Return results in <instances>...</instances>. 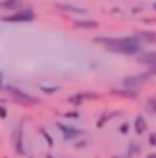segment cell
Returning a JSON list of instances; mask_svg holds the SVG:
<instances>
[{
    "instance_id": "cell-3",
    "label": "cell",
    "mask_w": 156,
    "mask_h": 158,
    "mask_svg": "<svg viewBox=\"0 0 156 158\" xmlns=\"http://www.w3.org/2000/svg\"><path fill=\"white\" fill-rule=\"evenodd\" d=\"M2 21L6 23H31V21H35L37 19V14L31 10V8H19V10H15V12H10L8 15H2L0 18Z\"/></svg>"
},
{
    "instance_id": "cell-12",
    "label": "cell",
    "mask_w": 156,
    "mask_h": 158,
    "mask_svg": "<svg viewBox=\"0 0 156 158\" xmlns=\"http://www.w3.org/2000/svg\"><path fill=\"white\" fill-rule=\"evenodd\" d=\"M39 133H41V135L46 139V145H48V147H54V139H52V135H50V133L46 131L44 127H39Z\"/></svg>"
},
{
    "instance_id": "cell-21",
    "label": "cell",
    "mask_w": 156,
    "mask_h": 158,
    "mask_svg": "<svg viewBox=\"0 0 156 158\" xmlns=\"http://www.w3.org/2000/svg\"><path fill=\"white\" fill-rule=\"evenodd\" d=\"M149 158H156V154H149Z\"/></svg>"
},
{
    "instance_id": "cell-9",
    "label": "cell",
    "mask_w": 156,
    "mask_h": 158,
    "mask_svg": "<svg viewBox=\"0 0 156 158\" xmlns=\"http://www.w3.org/2000/svg\"><path fill=\"white\" fill-rule=\"evenodd\" d=\"M73 27H77V29H95V27H98V23L96 21H81V19H77V21H73Z\"/></svg>"
},
{
    "instance_id": "cell-19",
    "label": "cell",
    "mask_w": 156,
    "mask_h": 158,
    "mask_svg": "<svg viewBox=\"0 0 156 158\" xmlns=\"http://www.w3.org/2000/svg\"><path fill=\"white\" fill-rule=\"evenodd\" d=\"M0 85H4V83H2V73H0Z\"/></svg>"
},
{
    "instance_id": "cell-6",
    "label": "cell",
    "mask_w": 156,
    "mask_h": 158,
    "mask_svg": "<svg viewBox=\"0 0 156 158\" xmlns=\"http://www.w3.org/2000/svg\"><path fill=\"white\" fill-rule=\"evenodd\" d=\"M23 8V0H2L0 2V10H6V12H15Z\"/></svg>"
},
{
    "instance_id": "cell-5",
    "label": "cell",
    "mask_w": 156,
    "mask_h": 158,
    "mask_svg": "<svg viewBox=\"0 0 156 158\" xmlns=\"http://www.w3.org/2000/svg\"><path fill=\"white\" fill-rule=\"evenodd\" d=\"M56 127L62 131L64 141H75L77 137L83 135L81 129H77V127H73V125H69V123H64V122H56Z\"/></svg>"
},
{
    "instance_id": "cell-11",
    "label": "cell",
    "mask_w": 156,
    "mask_h": 158,
    "mask_svg": "<svg viewBox=\"0 0 156 158\" xmlns=\"http://www.w3.org/2000/svg\"><path fill=\"white\" fill-rule=\"evenodd\" d=\"M85 98H87V94H85V93H77V94H72V97L68 98V102H69V104H81Z\"/></svg>"
},
{
    "instance_id": "cell-16",
    "label": "cell",
    "mask_w": 156,
    "mask_h": 158,
    "mask_svg": "<svg viewBox=\"0 0 156 158\" xmlns=\"http://www.w3.org/2000/svg\"><path fill=\"white\" fill-rule=\"evenodd\" d=\"M129 131V123H121V127H120V133H127Z\"/></svg>"
},
{
    "instance_id": "cell-7",
    "label": "cell",
    "mask_w": 156,
    "mask_h": 158,
    "mask_svg": "<svg viewBox=\"0 0 156 158\" xmlns=\"http://www.w3.org/2000/svg\"><path fill=\"white\" fill-rule=\"evenodd\" d=\"M133 129L139 133V135H141V133H145L146 131V120L143 116H137L135 118V123H133Z\"/></svg>"
},
{
    "instance_id": "cell-13",
    "label": "cell",
    "mask_w": 156,
    "mask_h": 158,
    "mask_svg": "<svg viewBox=\"0 0 156 158\" xmlns=\"http://www.w3.org/2000/svg\"><path fill=\"white\" fill-rule=\"evenodd\" d=\"M39 89H41V93L44 94H54L60 91V87H46V85H39Z\"/></svg>"
},
{
    "instance_id": "cell-20",
    "label": "cell",
    "mask_w": 156,
    "mask_h": 158,
    "mask_svg": "<svg viewBox=\"0 0 156 158\" xmlns=\"http://www.w3.org/2000/svg\"><path fill=\"white\" fill-rule=\"evenodd\" d=\"M4 91V85H0V93H2Z\"/></svg>"
},
{
    "instance_id": "cell-17",
    "label": "cell",
    "mask_w": 156,
    "mask_h": 158,
    "mask_svg": "<svg viewBox=\"0 0 156 158\" xmlns=\"http://www.w3.org/2000/svg\"><path fill=\"white\" fill-rule=\"evenodd\" d=\"M149 143H150V145H154V147H156V133H152V135H150V137H149Z\"/></svg>"
},
{
    "instance_id": "cell-14",
    "label": "cell",
    "mask_w": 156,
    "mask_h": 158,
    "mask_svg": "<svg viewBox=\"0 0 156 158\" xmlns=\"http://www.w3.org/2000/svg\"><path fill=\"white\" fill-rule=\"evenodd\" d=\"M8 118V108L4 104H0V120H6Z\"/></svg>"
},
{
    "instance_id": "cell-22",
    "label": "cell",
    "mask_w": 156,
    "mask_h": 158,
    "mask_svg": "<svg viewBox=\"0 0 156 158\" xmlns=\"http://www.w3.org/2000/svg\"><path fill=\"white\" fill-rule=\"evenodd\" d=\"M46 158H52V154H48V156H46Z\"/></svg>"
},
{
    "instance_id": "cell-1",
    "label": "cell",
    "mask_w": 156,
    "mask_h": 158,
    "mask_svg": "<svg viewBox=\"0 0 156 158\" xmlns=\"http://www.w3.org/2000/svg\"><path fill=\"white\" fill-rule=\"evenodd\" d=\"M92 43H96L100 46H104L108 52L123 54V56H139L143 52V44L133 37H95Z\"/></svg>"
},
{
    "instance_id": "cell-15",
    "label": "cell",
    "mask_w": 156,
    "mask_h": 158,
    "mask_svg": "<svg viewBox=\"0 0 156 158\" xmlns=\"http://www.w3.org/2000/svg\"><path fill=\"white\" fill-rule=\"evenodd\" d=\"M64 118H69V120H75V118H79V112H66Z\"/></svg>"
},
{
    "instance_id": "cell-18",
    "label": "cell",
    "mask_w": 156,
    "mask_h": 158,
    "mask_svg": "<svg viewBox=\"0 0 156 158\" xmlns=\"http://www.w3.org/2000/svg\"><path fill=\"white\" fill-rule=\"evenodd\" d=\"M149 73H152V75H156V68H152V69H149Z\"/></svg>"
},
{
    "instance_id": "cell-10",
    "label": "cell",
    "mask_w": 156,
    "mask_h": 158,
    "mask_svg": "<svg viewBox=\"0 0 156 158\" xmlns=\"http://www.w3.org/2000/svg\"><path fill=\"white\" fill-rule=\"evenodd\" d=\"M58 10H64V12H75V14H83L85 10H81V8L77 6H69V4H56Z\"/></svg>"
},
{
    "instance_id": "cell-2",
    "label": "cell",
    "mask_w": 156,
    "mask_h": 158,
    "mask_svg": "<svg viewBox=\"0 0 156 158\" xmlns=\"http://www.w3.org/2000/svg\"><path fill=\"white\" fill-rule=\"evenodd\" d=\"M4 91L10 94V98L14 102H18V104H21V106H37V104H41V98H37V97L25 93L23 89H18V87H14V85H4Z\"/></svg>"
},
{
    "instance_id": "cell-8",
    "label": "cell",
    "mask_w": 156,
    "mask_h": 158,
    "mask_svg": "<svg viewBox=\"0 0 156 158\" xmlns=\"http://www.w3.org/2000/svg\"><path fill=\"white\" fill-rule=\"evenodd\" d=\"M137 41L141 43V41H149V43H156V35H154V31H143V33H139L137 37Z\"/></svg>"
},
{
    "instance_id": "cell-4",
    "label": "cell",
    "mask_w": 156,
    "mask_h": 158,
    "mask_svg": "<svg viewBox=\"0 0 156 158\" xmlns=\"http://www.w3.org/2000/svg\"><path fill=\"white\" fill-rule=\"evenodd\" d=\"M12 147L19 156H25V141H23V125L21 123L12 133Z\"/></svg>"
}]
</instances>
